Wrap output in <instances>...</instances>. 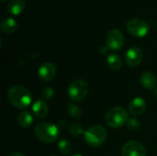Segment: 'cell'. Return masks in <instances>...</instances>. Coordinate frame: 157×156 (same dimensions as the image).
<instances>
[{
	"label": "cell",
	"instance_id": "obj_13",
	"mask_svg": "<svg viewBox=\"0 0 157 156\" xmlns=\"http://www.w3.org/2000/svg\"><path fill=\"white\" fill-rule=\"evenodd\" d=\"M32 112L33 115L38 119H43L47 117L49 113L48 105L43 100H37L32 105Z\"/></svg>",
	"mask_w": 157,
	"mask_h": 156
},
{
	"label": "cell",
	"instance_id": "obj_14",
	"mask_svg": "<svg viewBox=\"0 0 157 156\" xmlns=\"http://www.w3.org/2000/svg\"><path fill=\"white\" fill-rule=\"evenodd\" d=\"M25 6L26 3L24 0H11L6 6V10L10 15L17 16L22 13Z\"/></svg>",
	"mask_w": 157,
	"mask_h": 156
},
{
	"label": "cell",
	"instance_id": "obj_7",
	"mask_svg": "<svg viewBox=\"0 0 157 156\" xmlns=\"http://www.w3.org/2000/svg\"><path fill=\"white\" fill-rule=\"evenodd\" d=\"M124 36L122 32L118 29H113L109 30L106 37L107 46L112 51L121 50L124 45Z\"/></svg>",
	"mask_w": 157,
	"mask_h": 156
},
{
	"label": "cell",
	"instance_id": "obj_3",
	"mask_svg": "<svg viewBox=\"0 0 157 156\" xmlns=\"http://www.w3.org/2000/svg\"><path fill=\"white\" fill-rule=\"evenodd\" d=\"M129 120V115L127 111L120 107H115L110 108L106 116L105 122L106 124L113 129H119L127 124Z\"/></svg>",
	"mask_w": 157,
	"mask_h": 156
},
{
	"label": "cell",
	"instance_id": "obj_12",
	"mask_svg": "<svg viewBox=\"0 0 157 156\" xmlns=\"http://www.w3.org/2000/svg\"><path fill=\"white\" fill-rule=\"evenodd\" d=\"M140 83L141 85L148 89V90H152L155 89L157 85V79L155 75L152 73V72H144L142 74L141 77H140Z\"/></svg>",
	"mask_w": 157,
	"mask_h": 156
},
{
	"label": "cell",
	"instance_id": "obj_10",
	"mask_svg": "<svg viewBox=\"0 0 157 156\" xmlns=\"http://www.w3.org/2000/svg\"><path fill=\"white\" fill-rule=\"evenodd\" d=\"M56 72V66L51 62H46L40 66L38 70V76L41 81L49 82L55 77Z\"/></svg>",
	"mask_w": 157,
	"mask_h": 156
},
{
	"label": "cell",
	"instance_id": "obj_22",
	"mask_svg": "<svg viewBox=\"0 0 157 156\" xmlns=\"http://www.w3.org/2000/svg\"><path fill=\"white\" fill-rule=\"evenodd\" d=\"M53 96H54V90L52 87L47 86L43 88L41 91V97L43 99H51L53 97Z\"/></svg>",
	"mask_w": 157,
	"mask_h": 156
},
{
	"label": "cell",
	"instance_id": "obj_28",
	"mask_svg": "<svg viewBox=\"0 0 157 156\" xmlns=\"http://www.w3.org/2000/svg\"><path fill=\"white\" fill-rule=\"evenodd\" d=\"M52 156H56V155H52Z\"/></svg>",
	"mask_w": 157,
	"mask_h": 156
},
{
	"label": "cell",
	"instance_id": "obj_15",
	"mask_svg": "<svg viewBox=\"0 0 157 156\" xmlns=\"http://www.w3.org/2000/svg\"><path fill=\"white\" fill-rule=\"evenodd\" d=\"M0 29L4 33L11 34V33H14L17 30V23L12 17H5L0 22Z\"/></svg>",
	"mask_w": 157,
	"mask_h": 156
},
{
	"label": "cell",
	"instance_id": "obj_26",
	"mask_svg": "<svg viewBox=\"0 0 157 156\" xmlns=\"http://www.w3.org/2000/svg\"><path fill=\"white\" fill-rule=\"evenodd\" d=\"M72 156H82V154H74V155Z\"/></svg>",
	"mask_w": 157,
	"mask_h": 156
},
{
	"label": "cell",
	"instance_id": "obj_17",
	"mask_svg": "<svg viewBox=\"0 0 157 156\" xmlns=\"http://www.w3.org/2000/svg\"><path fill=\"white\" fill-rule=\"evenodd\" d=\"M17 122L22 128H29L33 123V117L28 110H23L19 113L17 118Z\"/></svg>",
	"mask_w": 157,
	"mask_h": 156
},
{
	"label": "cell",
	"instance_id": "obj_20",
	"mask_svg": "<svg viewBox=\"0 0 157 156\" xmlns=\"http://www.w3.org/2000/svg\"><path fill=\"white\" fill-rule=\"evenodd\" d=\"M68 131H69V132L73 136H75V137L84 135V133H85V131L83 130L82 125L79 124V123H73V124H71L69 126V128H68Z\"/></svg>",
	"mask_w": 157,
	"mask_h": 156
},
{
	"label": "cell",
	"instance_id": "obj_21",
	"mask_svg": "<svg viewBox=\"0 0 157 156\" xmlns=\"http://www.w3.org/2000/svg\"><path fill=\"white\" fill-rule=\"evenodd\" d=\"M140 126H141V122L138 119L136 118H132V119H129L127 124H126V127L129 131H136L140 129Z\"/></svg>",
	"mask_w": 157,
	"mask_h": 156
},
{
	"label": "cell",
	"instance_id": "obj_18",
	"mask_svg": "<svg viewBox=\"0 0 157 156\" xmlns=\"http://www.w3.org/2000/svg\"><path fill=\"white\" fill-rule=\"evenodd\" d=\"M58 150L59 152L63 155H69L73 151V145L72 143L65 139H63L58 143Z\"/></svg>",
	"mask_w": 157,
	"mask_h": 156
},
{
	"label": "cell",
	"instance_id": "obj_5",
	"mask_svg": "<svg viewBox=\"0 0 157 156\" xmlns=\"http://www.w3.org/2000/svg\"><path fill=\"white\" fill-rule=\"evenodd\" d=\"M89 92L88 84L82 79L74 80L67 90V95L69 98L74 102H80L84 100Z\"/></svg>",
	"mask_w": 157,
	"mask_h": 156
},
{
	"label": "cell",
	"instance_id": "obj_2",
	"mask_svg": "<svg viewBox=\"0 0 157 156\" xmlns=\"http://www.w3.org/2000/svg\"><path fill=\"white\" fill-rule=\"evenodd\" d=\"M37 138L45 143H52L56 142L60 136L59 128L50 122H40L34 128Z\"/></svg>",
	"mask_w": 157,
	"mask_h": 156
},
{
	"label": "cell",
	"instance_id": "obj_8",
	"mask_svg": "<svg viewBox=\"0 0 157 156\" xmlns=\"http://www.w3.org/2000/svg\"><path fill=\"white\" fill-rule=\"evenodd\" d=\"M122 156H146L145 147L137 141L127 142L121 149Z\"/></svg>",
	"mask_w": 157,
	"mask_h": 156
},
{
	"label": "cell",
	"instance_id": "obj_24",
	"mask_svg": "<svg viewBox=\"0 0 157 156\" xmlns=\"http://www.w3.org/2000/svg\"><path fill=\"white\" fill-rule=\"evenodd\" d=\"M7 156H26L24 155L23 154H21V153H11L10 154H8Z\"/></svg>",
	"mask_w": 157,
	"mask_h": 156
},
{
	"label": "cell",
	"instance_id": "obj_27",
	"mask_svg": "<svg viewBox=\"0 0 157 156\" xmlns=\"http://www.w3.org/2000/svg\"><path fill=\"white\" fill-rule=\"evenodd\" d=\"M6 0H1V2H5Z\"/></svg>",
	"mask_w": 157,
	"mask_h": 156
},
{
	"label": "cell",
	"instance_id": "obj_6",
	"mask_svg": "<svg viewBox=\"0 0 157 156\" xmlns=\"http://www.w3.org/2000/svg\"><path fill=\"white\" fill-rule=\"evenodd\" d=\"M129 33L137 38H144L149 32V25L146 21L140 18H132L126 25Z\"/></svg>",
	"mask_w": 157,
	"mask_h": 156
},
{
	"label": "cell",
	"instance_id": "obj_19",
	"mask_svg": "<svg viewBox=\"0 0 157 156\" xmlns=\"http://www.w3.org/2000/svg\"><path fill=\"white\" fill-rule=\"evenodd\" d=\"M67 111L69 113V115L76 120L80 119L81 116H82V110L81 108L76 106L75 104H73V103H70L67 105Z\"/></svg>",
	"mask_w": 157,
	"mask_h": 156
},
{
	"label": "cell",
	"instance_id": "obj_1",
	"mask_svg": "<svg viewBox=\"0 0 157 156\" xmlns=\"http://www.w3.org/2000/svg\"><path fill=\"white\" fill-rule=\"evenodd\" d=\"M7 99L16 108L24 109L31 104L32 96L28 88L22 86H13L7 91Z\"/></svg>",
	"mask_w": 157,
	"mask_h": 156
},
{
	"label": "cell",
	"instance_id": "obj_25",
	"mask_svg": "<svg viewBox=\"0 0 157 156\" xmlns=\"http://www.w3.org/2000/svg\"><path fill=\"white\" fill-rule=\"evenodd\" d=\"M154 95H155V96L157 97V88L155 89V91H154Z\"/></svg>",
	"mask_w": 157,
	"mask_h": 156
},
{
	"label": "cell",
	"instance_id": "obj_16",
	"mask_svg": "<svg viewBox=\"0 0 157 156\" xmlns=\"http://www.w3.org/2000/svg\"><path fill=\"white\" fill-rule=\"evenodd\" d=\"M107 63L109 67L113 71H118L122 66V60L121 56L117 53H110L108 55Z\"/></svg>",
	"mask_w": 157,
	"mask_h": 156
},
{
	"label": "cell",
	"instance_id": "obj_11",
	"mask_svg": "<svg viewBox=\"0 0 157 156\" xmlns=\"http://www.w3.org/2000/svg\"><path fill=\"white\" fill-rule=\"evenodd\" d=\"M146 108H147L146 101L143 97H137L131 101L129 105V111L133 116H140L145 111Z\"/></svg>",
	"mask_w": 157,
	"mask_h": 156
},
{
	"label": "cell",
	"instance_id": "obj_9",
	"mask_svg": "<svg viewBox=\"0 0 157 156\" xmlns=\"http://www.w3.org/2000/svg\"><path fill=\"white\" fill-rule=\"evenodd\" d=\"M144 53L138 47H131L125 53V62L131 67L138 66L142 63Z\"/></svg>",
	"mask_w": 157,
	"mask_h": 156
},
{
	"label": "cell",
	"instance_id": "obj_23",
	"mask_svg": "<svg viewBox=\"0 0 157 156\" xmlns=\"http://www.w3.org/2000/svg\"><path fill=\"white\" fill-rule=\"evenodd\" d=\"M109 50H110V49H109L107 45H106V46H105V45H103V46H101V47H100L99 51H100V53H101V54L105 55V54H107V53L109 52Z\"/></svg>",
	"mask_w": 157,
	"mask_h": 156
},
{
	"label": "cell",
	"instance_id": "obj_4",
	"mask_svg": "<svg viewBox=\"0 0 157 156\" xmlns=\"http://www.w3.org/2000/svg\"><path fill=\"white\" fill-rule=\"evenodd\" d=\"M84 138L86 143L91 147H98L102 145L107 139V131L101 125H92L85 131Z\"/></svg>",
	"mask_w": 157,
	"mask_h": 156
}]
</instances>
